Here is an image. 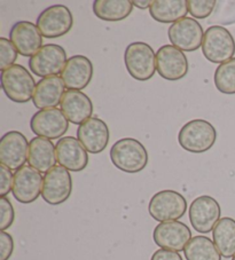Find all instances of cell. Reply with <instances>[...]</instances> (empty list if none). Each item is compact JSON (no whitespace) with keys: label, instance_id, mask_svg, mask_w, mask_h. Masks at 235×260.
I'll return each mask as SVG.
<instances>
[{"label":"cell","instance_id":"6da1fadb","mask_svg":"<svg viewBox=\"0 0 235 260\" xmlns=\"http://www.w3.org/2000/svg\"><path fill=\"white\" fill-rule=\"evenodd\" d=\"M110 159L111 163L121 171L125 173H138L147 167L148 152L137 139L124 138L112 145Z\"/></svg>","mask_w":235,"mask_h":260},{"label":"cell","instance_id":"7a4b0ae2","mask_svg":"<svg viewBox=\"0 0 235 260\" xmlns=\"http://www.w3.org/2000/svg\"><path fill=\"white\" fill-rule=\"evenodd\" d=\"M216 139L215 126L204 119H193L186 123L178 134L180 147L193 154H202L211 149Z\"/></svg>","mask_w":235,"mask_h":260},{"label":"cell","instance_id":"3957f363","mask_svg":"<svg viewBox=\"0 0 235 260\" xmlns=\"http://www.w3.org/2000/svg\"><path fill=\"white\" fill-rule=\"evenodd\" d=\"M124 62L131 77L139 82H146L155 75L156 55L146 43H131L125 49Z\"/></svg>","mask_w":235,"mask_h":260},{"label":"cell","instance_id":"277c9868","mask_svg":"<svg viewBox=\"0 0 235 260\" xmlns=\"http://www.w3.org/2000/svg\"><path fill=\"white\" fill-rule=\"evenodd\" d=\"M36 82L23 66L14 64L2 71V88L10 100L16 103H26L34 98Z\"/></svg>","mask_w":235,"mask_h":260},{"label":"cell","instance_id":"5b68a950","mask_svg":"<svg viewBox=\"0 0 235 260\" xmlns=\"http://www.w3.org/2000/svg\"><path fill=\"white\" fill-rule=\"evenodd\" d=\"M202 52L212 63H225L235 54V40L224 26L212 25L208 28L202 43Z\"/></svg>","mask_w":235,"mask_h":260},{"label":"cell","instance_id":"8992f818","mask_svg":"<svg viewBox=\"0 0 235 260\" xmlns=\"http://www.w3.org/2000/svg\"><path fill=\"white\" fill-rule=\"evenodd\" d=\"M187 210V201L178 191L165 189L156 192L148 205V212L159 222L178 221Z\"/></svg>","mask_w":235,"mask_h":260},{"label":"cell","instance_id":"52a82bcc","mask_svg":"<svg viewBox=\"0 0 235 260\" xmlns=\"http://www.w3.org/2000/svg\"><path fill=\"white\" fill-rule=\"evenodd\" d=\"M65 48L56 44H47L30 57L29 68L31 73L42 78L61 75L67 63Z\"/></svg>","mask_w":235,"mask_h":260},{"label":"cell","instance_id":"ba28073f","mask_svg":"<svg viewBox=\"0 0 235 260\" xmlns=\"http://www.w3.org/2000/svg\"><path fill=\"white\" fill-rule=\"evenodd\" d=\"M74 25V17L69 8L65 5L47 7L37 17V26L43 37L58 38L67 35Z\"/></svg>","mask_w":235,"mask_h":260},{"label":"cell","instance_id":"9c48e42d","mask_svg":"<svg viewBox=\"0 0 235 260\" xmlns=\"http://www.w3.org/2000/svg\"><path fill=\"white\" fill-rule=\"evenodd\" d=\"M220 216V205L211 196H198L189 206V221L194 230L201 234H208L214 231L217 222L221 219Z\"/></svg>","mask_w":235,"mask_h":260},{"label":"cell","instance_id":"30bf717a","mask_svg":"<svg viewBox=\"0 0 235 260\" xmlns=\"http://www.w3.org/2000/svg\"><path fill=\"white\" fill-rule=\"evenodd\" d=\"M170 43L183 52H195L202 46L204 32L202 25L193 17H184L168 30Z\"/></svg>","mask_w":235,"mask_h":260},{"label":"cell","instance_id":"8fae6325","mask_svg":"<svg viewBox=\"0 0 235 260\" xmlns=\"http://www.w3.org/2000/svg\"><path fill=\"white\" fill-rule=\"evenodd\" d=\"M72 191L70 172L61 165H56L45 174L42 197L51 205H60L69 199Z\"/></svg>","mask_w":235,"mask_h":260},{"label":"cell","instance_id":"7c38bea8","mask_svg":"<svg viewBox=\"0 0 235 260\" xmlns=\"http://www.w3.org/2000/svg\"><path fill=\"white\" fill-rule=\"evenodd\" d=\"M69 120L62 110L57 108L44 109L36 113L30 120L31 131L40 138L55 140L67 133L69 128Z\"/></svg>","mask_w":235,"mask_h":260},{"label":"cell","instance_id":"4fadbf2b","mask_svg":"<svg viewBox=\"0 0 235 260\" xmlns=\"http://www.w3.org/2000/svg\"><path fill=\"white\" fill-rule=\"evenodd\" d=\"M29 155V143L19 131L5 133L0 140V162L11 171L24 167Z\"/></svg>","mask_w":235,"mask_h":260},{"label":"cell","instance_id":"5bb4252c","mask_svg":"<svg viewBox=\"0 0 235 260\" xmlns=\"http://www.w3.org/2000/svg\"><path fill=\"white\" fill-rule=\"evenodd\" d=\"M153 239L161 249L180 252L192 240V232L184 222L165 221L160 222L155 227Z\"/></svg>","mask_w":235,"mask_h":260},{"label":"cell","instance_id":"9a60e30c","mask_svg":"<svg viewBox=\"0 0 235 260\" xmlns=\"http://www.w3.org/2000/svg\"><path fill=\"white\" fill-rule=\"evenodd\" d=\"M156 71L171 82L183 79L188 73L187 57L173 45H164L156 53Z\"/></svg>","mask_w":235,"mask_h":260},{"label":"cell","instance_id":"2e32d148","mask_svg":"<svg viewBox=\"0 0 235 260\" xmlns=\"http://www.w3.org/2000/svg\"><path fill=\"white\" fill-rule=\"evenodd\" d=\"M44 178L31 167H23L14 173L13 196L22 204H30L38 199L43 190Z\"/></svg>","mask_w":235,"mask_h":260},{"label":"cell","instance_id":"e0dca14e","mask_svg":"<svg viewBox=\"0 0 235 260\" xmlns=\"http://www.w3.org/2000/svg\"><path fill=\"white\" fill-rule=\"evenodd\" d=\"M109 128L107 124L98 117H92L79 125L77 129V139L82 146L91 154H100L109 143Z\"/></svg>","mask_w":235,"mask_h":260},{"label":"cell","instance_id":"ac0fdd59","mask_svg":"<svg viewBox=\"0 0 235 260\" xmlns=\"http://www.w3.org/2000/svg\"><path fill=\"white\" fill-rule=\"evenodd\" d=\"M11 42L22 56L33 57L43 47V35L37 24L20 21L13 25L10 32Z\"/></svg>","mask_w":235,"mask_h":260},{"label":"cell","instance_id":"d6986e66","mask_svg":"<svg viewBox=\"0 0 235 260\" xmlns=\"http://www.w3.org/2000/svg\"><path fill=\"white\" fill-rule=\"evenodd\" d=\"M57 163L68 171L79 172L87 167L89 155L78 139L65 137L57 141L56 146Z\"/></svg>","mask_w":235,"mask_h":260},{"label":"cell","instance_id":"ffe728a7","mask_svg":"<svg viewBox=\"0 0 235 260\" xmlns=\"http://www.w3.org/2000/svg\"><path fill=\"white\" fill-rule=\"evenodd\" d=\"M69 91H80L86 88L93 77V64L86 56L74 55L68 59L61 76Z\"/></svg>","mask_w":235,"mask_h":260},{"label":"cell","instance_id":"44dd1931","mask_svg":"<svg viewBox=\"0 0 235 260\" xmlns=\"http://www.w3.org/2000/svg\"><path fill=\"white\" fill-rule=\"evenodd\" d=\"M60 106L67 119L75 125H82L92 118L93 103L86 94L80 91H67Z\"/></svg>","mask_w":235,"mask_h":260},{"label":"cell","instance_id":"7402d4cb","mask_svg":"<svg viewBox=\"0 0 235 260\" xmlns=\"http://www.w3.org/2000/svg\"><path fill=\"white\" fill-rule=\"evenodd\" d=\"M65 87V83L58 76L40 79L33 98L35 107L40 110L56 108L58 105H61L62 98L66 93Z\"/></svg>","mask_w":235,"mask_h":260},{"label":"cell","instance_id":"603a6c76","mask_svg":"<svg viewBox=\"0 0 235 260\" xmlns=\"http://www.w3.org/2000/svg\"><path fill=\"white\" fill-rule=\"evenodd\" d=\"M56 149L54 143L48 139L36 137L29 142V167L40 173H47L56 167Z\"/></svg>","mask_w":235,"mask_h":260},{"label":"cell","instance_id":"cb8c5ba5","mask_svg":"<svg viewBox=\"0 0 235 260\" xmlns=\"http://www.w3.org/2000/svg\"><path fill=\"white\" fill-rule=\"evenodd\" d=\"M188 13L186 0H154L149 14L160 23H175Z\"/></svg>","mask_w":235,"mask_h":260},{"label":"cell","instance_id":"d4e9b609","mask_svg":"<svg viewBox=\"0 0 235 260\" xmlns=\"http://www.w3.org/2000/svg\"><path fill=\"white\" fill-rule=\"evenodd\" d=\"M133 3L130 0H96L92 10L98 19L108 22L125 20L133 11Z\"/></svg>","mask_w":235,"mask_h":260},{"label":"cell","instance_id":"484cf974","mask_svg":"<svg viewBox=\"0 0 235 260\" xmlns=\"http://www.w3.org/2000/svg\"><path fill=\"white\" fill-rule=\"evenodd\" d=\"M212 239L224 258L235 255V220L229 217L221 218L212 231Z\"/></svg>","mask_w":235,"mask_h":260},{"label":"cell","instance_id":"4316f807","mask_svg":"<svg viewBox=\"0 0 235 260\" xmlns=\"http://www.w3.org/2000/svg\"><path fill=\"white\" fill-rule=\"evenodd\" d=\"M187 260H221V254L209 237L197 235L189 241L184 250Z\"/></svg>","mask_w":235,"mask_h":260},{"label":"cell","instance_id":"83f0119b","mask_svg":"<svg viewBox=\"0 0 235 260\" xmlns=\"http://www.w3.org/2000/svg\"><path fill=\"white\" fill-rule=\"evenodd\" d=\"M214 79L219 92L229 95L235 94V57L218 66Z\"/></svg>","mask_w":235,"mask_h":260},{"label":"cell","instance_id":"f1b7e54d","mask_svg":"<svg viewBox=\"0 0 235 260\" xmlns=\"http://www.w3.org/2000/svg\"><path fill=\"white\" fill-rule=\"evenodd\" d=\"M235 23V0H219L217 2L215 11L212 13L210 19L208 20V24H219L230 25Z\"/></svg>","mask_w":235,"mask_h":260},{"label":"cell","instance_id":"f546056e","mask_svg":"<svg viewBox=\"0 0 235 260\" xmlns=\"http://www.w3.org/2000/svg\"><path fill=\"white\" fill-rule=\"evenodd\" d=\"M217 2L215 0H188V12L194 19H207L215 11Z\"/></svg>","mask_w":235,"mask_h":260},{"label":"cell","instance_id":"4dcf8cb0","mask_svg":"<svg viewBox=\"0 0 235 260\" xmlns=\"http://www.w3.org/2000/svg\"><path fill=\"white\" fill-rule=\"evenodd\" d=\"M17 59V51L12 42L7 38H0V70L6 69L14 66Z\"/></svg>","mask_w":235,"mask_h":260},{"label":"cell","instance_id":"1f68e13d","mask_svg":"<svg viewBox=\"0 0 235 260\" xmlns=\"http://www.w3.org/2000/svg\"><path fill=\"white\" fill-rule=\"evenodd\" d=\"M0 212H2V219H0V231L5 232L14 222L15 212L11 201L7 197L0 199Z\"/></svg>","mask_w":235,"mask_h":260},{"label":"cell","instance_id":"d6a6232c","mask_svg":"<svg viewBox=\"0 0 235 260\" xmlns=\"http://www.w3.org/2000/svg\"><path fill=\"white\" fill-rule=\"evenodd\" d=\"M0 195L6 197L7 194L13 189V182H14V174L5 165H0Z\"/></svg>","mask_w":235,"mask_h":260},{"label":"cell","instance_id":"836d02e7","mask_svg":"<svg viewBox=\"0 0 235 260\" xmlns=\"http://www.w3.org/2000/svg\"><path fill=\"white\" fill-rule=\"evenodd\" d=\"M14 251V241L12 235L0 232V260H8Z\"/></svg>","mask_w":235,"mask_h":260},{"label":"cell","instance_id":"e575fe53","mask_svg":"<svg viewBox=\"0 0 235 260\" xmlns=\"http://www.w3.org/2000/svg\"><path fill=\"white\" fill-rule=\"evenodd\" d=\"M151 260H183V257L175 251L160 249L153 253Z\"/></svg>","mask_w":235,"mask_h":260},{"label":"cell","instance_id":"d590c367","mask_svg":"<svg viewBox=\"0 0 235 260\" xmlns=\"http://www.w3.org/2000/svg\"><path fill=\"white\" fill-rule=\"evenodd\" d=\"M133 3V6L140 8V10H147V8H149L152 6L153 2H151V0H135V2H132Z\"/></svg>","mask_w":235,"mask_h":260},{"label":"cell","instance_id":"8d00e7d4","mask_svg":"<svg viewBox=\"0 0 235 260\" xmlns=\"http://www.w3.org/2000/svg\"><path fill=\"white\" fill-rule=\"evenodd\" d=\"M232 260H235V255H234V257H233V259Z\"/></svg>","mask_w":235,"mask_h":260}]
</instances>
